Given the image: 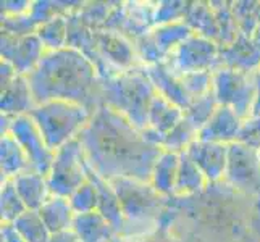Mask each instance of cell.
<instances>
[{"mask_svg":"<svg viewBox=\"0 0 260 242\" xmlns=\"http://www.w3.org/2000/svg\"><path fill=\"white\" fill-rule=\"evenodd\" d=\"M87 165L105 181L118 178L150 184L152 169L164 149L107 105H101L78 136Z\"/></svg>","mask_w":260,"mask_h":242,"instance_id":"cell-1","label":"cell"},{"mask_svg":"<svg viewBox=\"0 0 260 242\" xmlns=\"http://www.w3.org/2000/svg\"><path fill=\"white\" fill-rule=\"evenodd\" d=\"M28 81L36 105L65 100L91 112L102 105V78L91 60L71 47L46 52Z\"/></svg>","mask_w":260,"mask_h":242,"instance_id":"cell-2","label":"cell"},{"mask_svg":"<svg viewBox=\"0 0 260 242\" xmlns=\"http://www.w3.org/2000/svg\"><path fill=\"white\" fill-rule=\"evenodd\" d=\"M155 94L157 89L142 65L102 81V105L120 112L142 132L147 129Z\"/></svg>","mask_w":260,"mask_h":242,"instance_id":"cell-3","label":"cell"},{"mask_svg":"<svg viewBox=\"0 0 260 242\" xmlns=\"http://www.w3.org/2000/svg\"><path fill=\"white\" fill-rule=\"evenodd\" d=\"M120 197L124 228L120 236H126L134 226V236L149 234L150 229H155L160 213L164 212L167 197L154 191L147 183H139L134 179L118 178L109 181Z\"/></svg>","mask_w":260,"mask_h":242,"instance_id":"cell-4","label":"cell"},{"mask_svg":"<svg viewBox=\"0 0 260 242\" xmlns=\"http://www.w3.org/2000/svg\"><path fill=\"white\" fill-rule=\"evenodd\" d=\"M94 112L78 103L52 100L36 105L29 113L50 150L57 152L67 142L76 139Z\"/></svg>","mask_w":260,"mask_h":242,"instance_id":"cell-5","label":"cell"},{"mask_svg":"<svg viewBox=\"0 0 260 242\" xmlns=\"http://www.w3.org/2000/svg\"><path fill=\"white\" fill-rule=\"evenodd\" d=\"M86 181L87 161L81 141L76 137L55 152V158L47 176V184L52 195L70 199Z\"/></svg>","mask_w":260,"mask_h":242,"instance_id":"cell-6","label":"cell"},{"mask_svg":"<svg viewBox=\"0 0 260 242\" xmlns=\"http://www.w3.org/2000/svg\"><path fill=\"white\" fill-rule=\"evenodd\" d=\"M212 91L220 105L233 109L239 118H249L255 100V71L233 70L220 66L213 71Z\"/></svg>","mask_w":260,"mask_h":242,"instance_id":"cell-7","label":"cell"},{"mask_svg":"<svg viewBox=\"0 0 260 242\" xmlns=\"http://www.w3.org/2000/svg\"><path fill=\"white\" fill-rule=\"evenodd\" d=\"M220 46L215 41L192 34L170 53L164 61L173 75L197 73V71H215L220 68Z\"/></svg>","mask_w":260,"mask_h":242,"instance_id":"cell-8","label":"cell"},{"mask_svg":"<svg viewBox=\"0 0 260 242\" xmlns=\"http://www.w3.org/2000/svg\"><path fill=\"white\" fill-rule=\"evenodd\" d=\"M226 184L247 194L260 192V157L258 150L250 149L241 142L230 144L228 166L225 179Z\"/></svg>","mask_w":260,"mask_h":242,"instance_id":"cell-9","label":"cell"},{"mask_svg":"<svg viewBox=\"0 0 260 242\" xmlns=\"http://www.w3.org/2000/svg\"><path fill=\"white\" fill-rule=\"evenodd\" d=\"M8 132L20 142V146L23 147L31 161L34 171L47 178L50 173L53 158H55V152L49 149L46 139L42 137L38 124L34 123L31 115H21L13 118Z\"/></svg>","mask_w":260,"mask_h":242,"instance_id":"cell-10","label":"cell"},{"mask_svg":"<svg viewBox=\"0 0 260 242\" xmlns=\"http://www.w3.org/2000/svg\"><path fill=\"white\" fill-rule=\"evenodd\" d=\"M46 52L47 50L38 34L15 38V36L2 32V60L8 61L18 75L28 76L39 65Z\"/></svg>","mask_w":260,"mask_h":242,"instance_id":"cell-11","label":"cell"},{"mask_svg":"<svg viewBox=\"0 0 260 242\" xmlns=\"http://www.w3.org/2000/svg\"><path fill=\"white\" fill-rule=\"evenodd\" d=\"M94 38L101 55L116 73L131 70L134 66H141L134 42L124 38L123 34L102 29L94 31Z\"/></svg>","mask_w":260,"mask_h":242,"instance_id":"cell-12","label":"cell"},{"mask_svg":"<svg viewBox=\"0 0 260 242\" xmlns=\"http://www.w3.org/2000/svg\"><path fill=\"white\" fill-rule=\"evenodd\" d=\"M184 152L201 168L209 183H220L225 179L230 146L196 139Z\"/></svg>","mask_w":260,"mask_h":242,"instance_id":"cell-13","label":"cell"},{"mask_svg":"<svg viewBox=\"0 0 260 242\" xmlns=\"http://www.w3.org/2000/svg\"><path fill=\"white\" fill-rule=\"evenodd\" d=\"M183 118L184 110L157 92L149 109V124L144 131L146 137L160 146L162 137H165Z\"/></svg>","mask_w":260,"mask_h":242,"instance_id":"cell-14","label":"cell"},{"mask_svg":"<svg viewBox=\"0 0 260 242\" xmlns=\"http://www.w3.org/2000/svg\"><path fill=\"white\" fill-rule=\"evenodd\" d=\"M243 121L244 120L239 118L233 109L226 105H218L212 118L199 131L197 139L230 146L238 141V134L241 131V126H243Z\"/></svg>","mask_w":260,"mask_h":242,"instance_id":"cell-15","label":"cell"},{"mask_svg":"<svg viewBox=\"0 0 260 242\" xmlns=\"http://www.w3.org/2000/svg\"><path fill=\"white\" fill-rule=\"evenodd\" d=\"M218 61L220 66L254 73L260 68V46L252 38L239 34L228 47H220Z\"/></svg>","mask_w":260,"mask_h":242,"instance_id":"cell-16","label":"cell"},{"mask_svg":"<svg viewBox=\"0 0 260 242\" xmlns=\"http://www.w3.org/2000/svg\"><path fill=\"white\" fill-rule=\"evenodd\" d=\"M87 178L97 189V195H99L97 212L110 223L113 229L116 231V234L120 236L124 228V217H123L120 197L116 194L115 187L109 181H105L102 176H99L89 165H87Z\"/></svg>","mask_w":260,"mask_h":242,"instance_id":"cell-17","label":"cell"},{"mask_svg":"<svg viewBox=\"0 0 260 242\" xmlns=\"http://www.w3.org/2000/svg\"><path fill=\"white\" fill-rule=\"evenodd\" d=\"M2 115L16 118L21 115H29L34 107V97L28 76L16 75L10 84L2 87Z\"/></svg>","mask_w":260,"mask_h":242,"instance_id":"cell-18","label":"cell"},{"mask_svg":"<svg viewBox=\"0 0 260 242\" xmlns=\"http://www.w3.org/2000/svg\"><path fill=\"white\" fill-rule=\"evenodd\" d=\"M144 68L152 81V84L155 86L157 92L160 95H164L165 98H168L170 102H173L184 112L189 109L192 100H191V97L187 95L186 89L181 84V79H179L178 75H173L172 71L165 66V63L147 65Z\"/></svg>","mask_w":260,"mask_h":242,"instance_id":"cell-19","label":"cell"},{"mask_svg":"<svg viewBox=\"0 0 260 242\" xmlns=\"http://www.w3.org/2000/svg\"><path fill=\"white\" fill-rule=\"evenodd\" d=\"M13 183L28 210L39 212L42 205L52 197V192L47 184V178L38 171H28L18 175L16 178H13Z\"/></svg>","mask_w":260,"mask_h":242,"instance_id":"cell-20","label":"cell"},{"mask_svg":"<svg viewBox=\"0 0 260 242\" xmlns=\"http://www.w3.org/2000/svg\"><path fill=\"white\" fill-rule=\"evenodd\" d=\"M73 229L81 242H112L116 234L113 226L99 212L76 215Z\"/></svg>","mask_w":260,"mask_h":242,"instance_id":"cell-21","label":"cell"},{"mask_svg":"<svg viewBox=\"0 0 260 242\" xmlns=\"http://www.w3.org/2000/svg\"><path fill=\"white\" fill-rule=\"evenodd\" d=\"M209 184V179L201 171V168L194 163L192 158L186 152H181L175 184V197H189L201 194Z\"/></svg>","mask_w":260,"mask_h":242,"instance_id":"cell-22","label":"cell"},{"mask_svg":"<svg viewBox=\"0 0 260 242\" xmlns=\"http://www.w3.org/2000/svg\"><path fill=\"white\" fill-rule=\"evenodd\" d=\"M39 215L50 234L73 229V221L76 217V213L70 203V199H67V197H57V195H52L42 205Z\"/></svg>","mask_w":260,"mask_h":242,"instance_id":"cell-23","label":"cell"},{"mask_svg":"<svg viewBox=\"0 0 260 242\" xmlns=\"http://www.w3.org/2000/svg\"><path fill=\"white\" fill-rule=\"evenodd\" d=\"M179 166V154L172 150H164V154L158 157L157 163L152 169L150 186L154 191L164 197H175V184Z\"/></svg>","mask_w":260,"mask_h":242,"instance_id":"cell-24","label":"cell"},{"mask_svg":"<svg viewBox=\"0 0 260 242\" xmlns=\"http://www.w3.org/2000/svg\"><path fill=\"white\" fill-rule=\"evenodd\" d=\"M0 158H2V181H5V179H13L21 173L34 171L26 152L23 150L20 142H18L10 132H7L2 136V152H0Z\"/></svg>","mask_w":260,"mask_h":242,"instance_id":"cell-25","label":"cell"},{"mask_svg":"<svg viewBox=\"0 0 260 242\" xmlns=\"http://www.w3.org/2000/svg\"><path fill=\"white\" fill-rule=\"evenodd\" d=\"M194 31L187 26L186 21H178V23H170V24H160L152 28L149 31V38L154 42L155 49L158 50L164 60L168 58L179 44H183L187 38H191Z\"/></svg>","mask_w":260,"mask_h":242,"instance_id":"cell-26","label":"cell"},{"mask_svg":"<svg viewBox=\"0 0 260 242\" xmlns=\"http://www.w3.org/2000/svg\"><path fill=\"white\" fill-rule=\"evenodd\" d=\"M187 26L194 31V34L204 36L218 44L220 29L217 23V15L210 2H191L189 12L186 15Z\"/></svg>","mask_w":260,"mask_h":242,"instance_id":"cell-27","label":"cell"},{"mask_svg":"<svg viewBox=\"0 0 260 242\" xmlns=\"http://www.w3.org/2000/svg\"><path fill=\"white\" fill-rule=\"evenodd\" d=\"M36 34L47 52L68 47V15H58L46 21L39 26Z\"/></svg>","mask_w":260,"mask_h":242,"instance_id":"cell-28","label":"cell"},{"mask_svg":"<svg viewBox=\"0 0 260 242\" xmlns=\"http://www.w3.org/2000/svg\"><path fill=\"white\" fill-rule=\"evenodd\" d=\"M197 136H199V129L186 118H183L165 137H162L160 147L164 150H172L176 152V154H181V152H184L189 147L191 142L197 139Z\"/></svg>","mask_w":260,"mask_h":242,"instance_id":"cell-29","label":"cell"},{"mask_svg":"<svg viewBox=\"0 0 260 242\" xmlns=\"http://www.w3.org/2000/svg\"><path fill=\"white\" fill-rule=\"evenodd\" d=\"M215 15H217V23L220 29V39L218 46L220 47H228L230 44L236 41V38L241 34L238 23L233 15V7L231 2H210Z\"/></svg>","mask_w":260,"mask_h":242,"instance_id":"cell-30","label":"cell"},{"mask_svg":"<svg viewBox=\"0 0 260 242\" xmlns=\"http://www.w3.org/2000/svg\"><path fill=\"white\" fill-rule=\"evenodd\" d=\"M15 228L20 231V234L26 239V242H49L50 232L44 225L39 212L28 210L24 212L15 223Z\"/></svg>","mask_w":260,"mask_h":242,"instance_id":"cell-31","label":"cell"},{"mask_svg":"<svg viewBox=\"0 0 260 242\" xmlns=\"http://www.w3.org/2000/svg\"><path fill=\"white\" fill-rule=\"evenodd\" d=\"M239 32L252 38L260 24V2H231Z\"/></svg>","mask_w":260,"mask_h":242,"instance_id":"cell-32","label":"cell"},{"mask_svg":"<svg viewBox=\"0 0 260 242\" xmlns=\"http://www.w3.org/2000/svg\"><path fill=\"white\" fill-rule=\"evenodd\" d=\"M218 105L220 103L217 100V97H215L213 91H210L205 95L192 100L191 107L184 112V118L189 123H192L194 126L201 131L205 124H207V121L212 118V115L218 109Z\"/></svg>","mask_w":260,"mask_h":242,"instance_id":"cell-33","label":"cell"},{"mask_svg":"<svg viewBox=\"0 0 260 242\" xmlns=\"http://www.w3.org/2000/svg\"><path fill=\"white\" fill-rule=\"evenodd\" d=\"M2 223H15L24 212H28L18 194L13 179L2 181Z\"/></svg>","mask_w":260,"mask_h":242,"instance_id":"cell-34","label":"cell"},{"mask_svg":"<svg viewBox=\"0 0 260 242\" xmlns=\"http://www.w3.org/2000/svg\"><path fill=\"white\" fill-rule=\"evenodd\" d=\"M115 5L116 4H105V2L83 4V7L76 13L91 31H102L110 13L113 12Z\"/></svg>","mask_w":260,"mask_h":242,"instance_id":"cell-35","label":"cell"},{"mask_svg":"<svg viewBox=\"0 0 260 242\" xmlns=\"http://www.w3.org/2000/svg\"><path fill=\"white\" fill-rule=\"evenodd\" d=\"M191 2H158L155 4L154 23L155 26L184 21L189 12Z\"/></svg>","mask_w":260,"mask_h":242,"instance_id":"cell-36","label":"cell"},{"mask_svg":"<svg viewBox=\"0 0 260 242\" xmlns=\"http://www.w3.org/2000/svg\"><path fill=\"white\" fill-rule=\"evenodd\" d=\"M70 203H71V207H73L76 215L97 212L99 195H97L95 186L89 181V178H87V181L70 197Z\"/></svg>","mask_w":260,"mask_h":242,"instance_id":"cell-37","label":"cell"},{"mask_svg":"<svg viewBox=\"0 0 260 242\" xmlns=\"http://www.w3.org/2000/svg\"><path fill=\"white\" fill-rule=\"evenodd\" d=\"M236 142L254 150H260V116H249L243 121Z\"/></svg>","mask_w":260,"mask_h":242,"instance_id":"cell-38","label":"cell"},{"mask_svg":"<svg viewBox=\"0 0 260 242\" xmlns=\"http://www.w3.org/2000/svg\"><path fill=\"white\" fill-rule=\"evenodd\" d=\"M2 242H26L13 223H2Z\"/></svg>","mask_w":260,"mask_h":242,"instance_id":"cell-39","label":"cell"},{"mask_svg":"<svg viewBox=\"0 0 260 242\" xmlns=\"http://www.w3.org/2000/svg\"><path fill=\"white\" fill-rule=\"evenodd\" d=\"M49 242H81V240H79L75 229H67V231H60V232H55V234H52Z\"/></svg>","mask_w":260,"mask_h":242,"instance_id":"cell-40","label":"cell"},{"mask_svg":"<svg viewBox=\"0 0 260 242\" xmlns=\"http://www.w3.org/2000/svg\"><path fill=\"white\" fill-rule=\"evenodd\" d=\"M250 116H260V70L255 71V100Z\"/></svg>","mask_w":260,"mask_h":242,"instance_id":"cell-41","label":"cell"},{"mask_svg":"<svg viewBox=\"0 0 260 242\" xmlns=\"http://www.w3.org/2000/svg\"><path fill=\"white\" fill-rule=\"evenodd\" d=\"M252 39L258 44L260 46V24H258V28H257V31L254 32V36H252Z\"/></svg>","mask_w":260,"mask_h":242,"instance_id":"cell-42","label":"cell"},{"mask_svg":"<svg viewBox=\"0 0 260 242\" xmlns=\"http://www.w3.org/2000/svg\"><path fill=\"white\" fill-rule=\"evenodd\" d=\"M258 157H260V150H258Z\"/></svg>","mask_w":260,"mask_h":242,"instance_id":"cell-43","label":"cell"},{"mask_svg":"<svg viewBox=\"0 0 260 242\" xmlns=\"http://www.w3.org/2000/svg\"><path fill=\"white\" fill-rule=\"evenodd\" d=\"M258 70H260V68H258Z\"/></svg>","mask_w":260,"mask_h":242,"instance_id":"cell-44","label":"cell"}]
</instances>
